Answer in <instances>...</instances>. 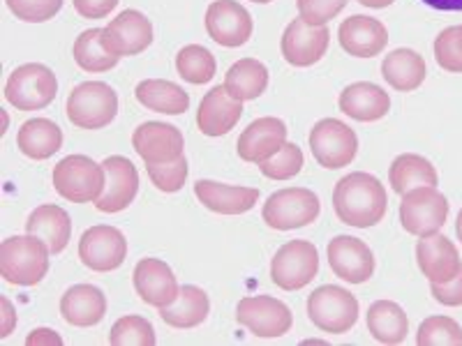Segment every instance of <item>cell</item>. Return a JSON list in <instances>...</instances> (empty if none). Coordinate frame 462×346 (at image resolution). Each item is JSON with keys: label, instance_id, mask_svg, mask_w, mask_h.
<instances>
[{"label": "cell", "instance_id": "obj_1", "mask_svg": "<svg viewBox=\"0 0 462 346\" xmlns=\"http://www.w3.org/2000/svg\"><path fill=\"white\" fill-rule=\"evenodd\" d=\"M386 187L377 176L365 171H354L345 178L337 180L333 189V208L342 224L356 226V229H370L379 224L386 215Z\"/></svg>", "mask_w": 462, "mask_h": 346}, {"label": "cell", "instance_id": "obj_2", "mask_svg": "<svg viewBox=\"0 0 462 346\" xmlns=\"http://www.w3.org/2000/svg\"><path fill=\"white\" fill-rule=\"evenodd\" d=\"M47 242L37 236H12L0 245V275L7 284L35 287L49 273Z\"/></svg>", "mask_w": 462, "mask_h": 346}, {"label": "cell", "instance_id": "obj_3", "mask_svg": "<svg viewBox=\"0 0 462 346\" xmlns=\"http://www.w3.org/2000/svg\"><path fill=\"white\" fill-rule=\"evenodd\" d=\"M53 187L72 204H95L105 195L106 171L86 155H69L53 168Z\"/></svg>", "mask_w": 462, "mask_h": 346}, {"label": "cell", "instance_id": "obj_4", "mask_svg": "<svg viewBox=\"0 0 462 346\" xmlns=\"http://www.w3.org/2000/svg\"><path fill=\"white\" fill-rule=\"evenodd\" d=\"M118 114V95L105 81L79 84L68 97V118L79 130H102Z\"/></svg>", "mask_w": 462, "mask_h": 346}, {"label": "cell", "instance_id": "obj_5", "mask_svg": "<svg viewBox=\"0 0 462 346\" xmlns=\"http://www.w3.org/2000/svg\"><path fill=\"white\" fill-rule=\"evenodd\" d=\"M308 316L319 331L342 335L358 321V300L346 288L324 284L308 298Z\"/></svg>", "mask_w": 462, "mask_h": 346}, {"label": "cell", "instance_id": "obj_6", "mask_svg": "<svg viewBox=\"0 0 462 346\" xmlns=\"http://www.w3.org/2000/svg\"><path fill=\"white\" fill-rule=\"evenodd\" d=\"M319 213L321 204L312 189L287 187L268 196L262 217L271 229L291 231L312 224L319 217Z\"/></svg>", "mask_w": 462, "mask_h": 346}, {"label": "cell", "instance_id": "obj_7", "mask_svg": "<svg viewBox=\"0 0 462 346\" xmlns=\"http://www.w3.org/2000/svg\"><path fill=\"white\" fill-rule=\"evenodd\" d=\"M58 95L56 74L40 63L16 68L5 84V100L19 111H40Z\"/></svg>", "mask_w": 462, "mask_h": 346}, {"label": "cell", "instance_id": "obj_8", "mask_svg": "<svg viewBox=\"0 0 462 346\" xmlns=\"http://www.w3.org/2000/svg\"><path fill=\"white\" fill-rule=\"evenodd\" d=\"M448 201L437 187H416L402 195L400 222L411 236L426 238L439 233L448 220Z\"/></svg>", "mask_w": 462, "mask_h": 346}, {"label": "cell", "instance_id": "obj_9", "mask_svg": "<svg viewBox=\"0 0 462 346\" xmlns=\"http://www.w3.org/2000/svg\"><path fill=\"white\" fill-rule=\"evenodd\" d=\"M319 273V254L308 241H289L275 252L271 261V279L284 291H299L308 287Z\"/></svg>", "mask_w": 462, "mask_h": 346}, {"label": "cell", "instance_id": "obj_10", "mask_svg": "<svg viewBox=\"0 0 462 346\" xmlns=\"http://www.w3.org/2000/svg\"><path fill=\"white\" fill-rule=\"evenodd\" d=\"M310 150L319 167L342 168L352 164L358 152L356 132L336 118H324L310 132Z\"/></svg>", "mask_w": 462, "mask_h": 346}, {"label": "cell", "instance_id": "obj_11", "mask_svg": "<svg viewBox=\"0 0 462 346\" xmlns=\"http://www.w3.org/2000/svg\"><path fill=\"white\" fill-rule=\"evenodd\" d=\"M236 321L257 337H282L291 331L294 316L287 305L271 296H250L236 307Z\"/></svg>", "mask_w": 462, "mask_h": 346}, {"label": "cell", "instance_id": "obj_12", "mask_svg": "<svg viewBox=\"0 0 462 346\" xmlns=\"http://www.w3.org/2000/svg\"><path fill=\"white\" fill-rule=\"evenodd\" d=\"M127 257V241L121 229L106 224L90 226L79 241V259L95 273H111Z\"/></svg>", "mask_w": 462, "mask_h": 346}, {"label": "cell", "instance_id": "obj_13", "mask_svg": "<svg viewBox=\"0 0 462 346\" xmlns=\"http://www.w3.org/2000/svg\"><path fill=\"white\" fill-rule=\"evenodd\" d=\"M253 16L236 0H216L206 10V31L220 47H243L253 35Z\"/></svg>", "mask_w": 462, "mask_h": 346}, {"label": "cell", "instance_id": "obj_14", "mask_svg": "<svg viewBox=\"0 0 462 346\" xmlns=\"http://www.w3.org/2000/svg\"><path fill=\"white\" fill-rule=\"evenodd\" d=\"M132 146L146 164H169L183 158V134L167 123H142L132 134Z\"/></svg>", "mask_w": 462, "mask_h": 346}, {"label": "cell", "instance_id": "obj_15", "mask_svg": "<svg viewBox=\"0 0 462 346\" xmlns=\"http://www.w3.org/2000/svg\"><path fill=\"white\" fill-rule=\"evenodd\" d=\"M331 42V32L326 26H310L303 19H294L282 32V56L294 68H310L324 58Z\"/></svg>", "mask_w": 462, "mask_h": 346}, {"label": "cell", "instance_id": "obj_16", "mask_svg": "<svg viewBox=\"0 0 462 346\" xmlns=\"http://www.w3.org/2000/svg\"><path fill=\"white\" fill-rule=\"evenodd\" d=\"M105 47L116 56H139L152 42V23L139 10H125L102 28Z\"/></svg>", "mask_w": 462, "mask_h": 346}, {"label": "cell", "instance_id": "obj_17", "mask_svg": "<svg viewBox=\"0 0 462 346\" xmlns=\"http://www.w3.org/2000/svg\"><path fill=\"white\" fill-rule=\"evenodd\" d=\"M328 263L333 273L349 284L368 282L374 273L373 250L354 236H336L328 242Z\"/></svg>", "mask_w": 462, "mask_h": 346}, {"label": "cell", "instance_id": "obj_18", "mask_svg": "<svg viewBox=\"0 0 462 346\" xmlns=\"http://www.w3.org/2000/svg\"><path fill=\"white\" fill-rule=\"evenodd\" d=\"M106 171L105 195L95 201V208L100 213H121L132 201L137 199L139 173L137 167L123 155H111L102 162Z\"/></svg>", "mask_w": 462, "mask_h": 346}, {"label": "cell", "instance_id": "obj_19", "mask_svg": "<svg viewBox=\"0 0 462 346\" xmlns=\"http://www.w3.org/2000/svg\"><path fill=\"white\" fill-rule=\"evenodd\" d=\"M287 143V125L275 115L257 118L238 137V158L243 162L262 164Z\"/></svg>", "mask_w": 462, "mask_h": 346}, {"label": "cell", "instance_id": "obj_20", "mask_svg": "<svg viewBox=\"0 0 462 346\" xmlns=\"http://www.w3.org/2000/svg\"><path fill=\"white\" fill-rule=\"evenodd\" d=\"M132 282H134L139 298L146 305L158 307V310H162V307H167V305L179 298L180 288L179 282H176V275L160 259H142L134 268Z\"/></svg>", "mask_w": 462, "mask_h": 346}, {"label": "cell", "instance_id": "obj_21", "mask_svg": "<svg viewBox=\"0 0 462 346\" xmlns=\"http://www.w3.org/2000/svg\"><path fill=\"white\" fill-rule=\"evenodd\" d=\"M243 115V102L231 97L225 86H216L204 95L199 111H197V125L206 137H225L238 125Z\"/></svg>", "mask_w": 462, "mask_h": 346}, {"label": "cell", "instance_id": "obj_22", "mask_svg": "<svg viewBox=\"0 0 462 346\" xmlns=\"http://www.w3.org/2000/svg\"><path fill=\"white\" fill-rule=\"evenodd\" d=\"M416 261H419L420 273L430 279V284L451 282L462 268L457 247L441 233L420 238L416 245Z\"/></svg>", "mask_w": 462, "mask_h": 346}, {"label": "cell", "instance_id": "obj_23", "mask_svg": "<svg viewBox=\"0 0 462 346\" xmlns=\"http://www.w3.org/2000/svg\"><path fill=\"white\" fill-rule=\"evenodd\" d=\"M337 40L349 56L374 58L389 44V31L379 19L356 14L342 22Z\"/></svg>", "mask_w": 462, "mask_h": 346}, {"label": "cell", "instance_id": "obj_24", "mask_svg": "<svg viewBox=\"0 0 462 346\" xmlns=\"http://www.w3.org/2000/svg\"><path fill=\"white\" fill-rule=\"evenodd\" d=\"M195 195L206 208L217 215H241L253 210L259 201V189L222 185L216 180H197Z\"/></svg>", "mask_w": 462, "mask_h": 346}, {"label": "cell", "instance_id": "obj_25", "mask_svg": "<svg viewBox=\"0 0 462 346\" xmlns=\"http://www.w3.org/2000/svg\"><path fill=\"white\" fill-rule=\"evenodd\" d=\"M60 314L74 328L97 325L106 314V296L93 284H74L60 298Z\"/></svg>", "mask_w": 462, "mask_h": 346}, {"label": "cell", "instance_id": "obj_26", "mask_svg": "<svg viewBox=\"0 0 462 346\" xmlns=\"http://www.w3.org/2000/svg\"><path fill=\"white\" fill-rule=\"evenodd\" d=\"M340 111L358 123L382 121L391 111V97L386 90L370 81H358V84L346 86L340 93Z\"/></svg>", "mask_w": 462, "mask_h": 346}, {"label": "cell", "instance_id": "obj_27", "mask_svg": "<svg viewBox=\"0 0 462 346\" xmlns=\"http://www.w3.org/2000/svg\"><path fill=\"white\" fill-rule=\"evenodd\" d=\"M26 233L42 238L51 254H60L72 238V220H69L68 210H63L60 205H40L28 215Z\"/></svg>", "mask_w": 462, "mask_h": 346}, {"label": "cell", "instance_id": "obj_28", "mask_svg": "<svg viewBox=\"0 0 462 346\" xmlns=\"http://www.w3.org/2000/svg\"><path fill=\"white\" fill-rule=\"evenodd\" d=\"M382 77L391 88L400 93H411L426 81L428 65L414 49H395L383 58Z\"/></svg>", "mask_w": 462, "mask_h": 346}, {"label": "cell", "instance_id": "obj_29", "mask_svg": "<svg viewBox=\"0 0 462 346\" xmlns=\"http://www.w3.org/2000/svg\"><path fill=\"white\" fill-rule=\"evenodd\" d=\"M16 146L31 159H49L63 148V130L49 118H32L19 127Z\"/></svg>", "mask_w": 462, "mask_h": 346}, {"label": "cell", "instance_id": "obj_30", "mask_svg": "<svg viewBox=\"0 0 462 346\" xmlns=\"http://www.w3.org/2000/svg\"><path fill=\"white\" fill-rule=\"evenodd\" d=\"M208 312L210 300L204 288L185 284V287H180L179 298L173 300L171 305H167V307H162L160 316L171 328H183V331H188V328H197V325L204 323Z\"/></svg>", "mask_w": 462, "mask_h": 346}, {"label": "cell", "instance_id": "obj_31", "mask_svg": "<svg viewBox=\"0 0 462 346\" xmlns=\"http://www.w3.org/2000/svg\"><path fill=\"white\" fill-rule=\"evenodd\" d=\"M389 180L393 192L407 195L410 189L416 187H437V168L432 167L430 159L414 152H404L393 159L389 168Z\"/></svg>", "mask_w": 462, "mask_h": 346}, {"label": "cell", "instance_id": "obj_32", "mask_svg": "<svg viewBox=\"0 0 462 346\" xmlns=\"http://www.w3.org/2000/svg\"><path fill=\"white\" fill-rule=\"evenodd\" d=\"M134 97L142 106L158 114L180 115L189 109V95L179 84L164 79H146L134 88Z\"/></svg>", "mask_w": 462, "mask_h": 346}, {"label": "cell", "instance_id": "obj_33", "mask_svg": "<svg viewBox=\"0 0 462 346\" xmlns=\"http://www.w3.org/2000/svg\"><path fill=\"white\" fill-rule=\"evenodd\" d=\"M225 88L241 102L257 100L268 88V68L254 58H243L226 69Z\"/></svg>", "mask_w": 462, "mask_h": 346}, {"label": "cell", "instance_id": "obj_34", "mask_svg": "<svg viewBox=\"0 0 462 346\" xmlns=\"http://www.w3.org/2000/svg\"><path fill=\"white\" fill-rule=\"evenodd\" d=\"M368 331L382 344H402L410 331V319L393 300H377L368 310Z\"/></svg>", "mask_w": 462, "mask_h": 346}, {"label": "cell", "instance_id": "obj_35", "mask_svg": "<svg viewBox=\"0 0 462 346\" xmlns=\"http://www.w3.org/2000/svg\"><path fill=\"white\" fill-rule=\"evenodd\" d=\"M74 60L79 65L84 72H109L118 65L121 56L111 53L109 49L105 47V40H102V28H88V31L81 32L74 42Z\"/></svg>", "mask_w": 462, "mask_h": 346}, {"label": "cell", "instance_id": "obj_36", "mask_svg": "<svg viewBox=\"0 0 462 346\" xmlns=\"http://www.w3.org/2000/svg\"><path fill=\"white\" fill-rule=\"evenodd\" d=\"M176 69H179L180 79H185L188 84H208L213 77H216V58L201 44H188L179 51L176 56Z\"/></svg>", "mask_w": 462, "mask_h": 346}, {"label": "cell", "instance_id": "obj_37", "mask_svg": "<svg viewBox=\"0 0 462 346\" xmlns=\"http://www.w3.org/2000/svg\"><path fill=\"white\" fill-rule=\"evenodd\" d=\"M155 341V328L143 316H123L111 325L109 344L114 346H152Z\"/></svg>", "mask_w": 462, "mask_h": 346}, {"label": "cell", "instance_id": "obj_38", "mask_svg": "<svg viewBox=\"0 0 462 346\" xmlns=\"http://www.w3.org/2000/svg\"><path fill=\"white\" fill-rule=\"evenodd\" d=\"M419 346H462V328L451 316H428L416 332Z\"/></svg>", "mask_w": 462, "mask_h": 346}, {"label": "cell", "instance_id": "obj_39", "mask_svg": "<svg viewBox=\"0 0 462 346\" xmlns=\"http://www.w3.org/2000/svg\"><path fill=\"white\" fill-rule=\"evenodd\" d=\"M303 150H300L296 143L287 141L278 152H275L273 158L259 164V168H262L263 176L271 180H289L303 171Z\"/></svg>", "mask_w": 462, "mask_h": 346}, {"label": "cell", "instance_id": "obj_40", "mask_svg": "<svg viewBox=\"0 0 462 346\" xmlns=\"http://www.w3.org/2000/svg\"><path fill=\"white\" fill-rule=\"evenodd\" d=\"M437 65L447 72H462V26H451L441 31L435 40Z\"/></svg>", "mask_w": 462, "mask_h": 346}, {"label": "cell", "instance_id": "obj_41", "mask_svg": "<svg viewBox=\"0 0 462 346\" xmlns=\"http://www.w3.org/2000/svg\"><path fill=\"white\" fill-rule=\"evenodd\" d=\"M148 178L152 180V185L160 189V192H167V195H173L183 189L185 178H188V159L185 155L176 162L169 164H146Z\"/></svg>", "mask_w": 462, "mask_h": 346}, {"label": "cell", "instance_id": "obj_42", "mask_svg": "<svg viewBox=\"0 0 462 346\" xmlns=\"http://www.w3.org/2000/svg\"><path fill=\"white\" fill-rule=\"evenodd\" d=\"M12 14L26 23H42L53 19L63 7V0H5Z\"/></svg>", "mask_w": 462, "mask_h": 346}, {"label": "cell", "instance_id": "obj_43", "mask_svg": "<svg viewBox=\"0 0 462 346\" xmlns=\"http://www.w3.org/2000/svg\"><path fill=\"white\" fill-rule=\"evenodd\" d=\"M349 0H299V16L310 26H326L336 19Z\"/></svg>", "mask_w": 462, "mask_h": 346}, {"label": "cell", "instance_id": "obj_44", "mask_svg": "<svg viewBox=\"0 0 462 346\" xmlns=\"http://www.w3.org/2000/svg\"><path fill=\"white\" fill-rule=\"evenodd\" d=\"M430 294L439 305H447V307H460L462 305V268H460V273H457L451 282L430 284Z\"/></svg>", "mask_w": 462, "mask_h": 346}, {"label": "cell", "instance_id": "obj_45", "mask_svg": "<svg viewBox=\"0 0 462 346\" xmlns=\"http://www.w3.org/2000/svg\"><path fill=\"white\" fill-rule=\"evenodd\" d=\"M74 10L79 12L84 19H105L116 10L118 0H72Z\"/></svg>", "mask_w": 462, "mask_h": 346}, {"label": "cell", "instance_id": "obj_46", "mask_svg": "<svg viewBox=\"0 0 462 346\" xmlns=\"http://www.w3.org/2000/svg\"><path fill=\"white\" fill-rule=\"evenodd\" d=\"M26 344L28 346H60L63 344V340H60V335L53 331H49V328H37V331H32L31 335L26 337Z\"/></svg>", "mask_w": 462, "mask_h": 346}, {"label": "cell", "instance_id": "obj_47", "mask_svg": "<svg viewBox=\"0 0 462 346\" xmlns=\"http://www.w3.org/2000/svg\"><path fill=\"white\" fill-rule=\"evenodd\" d=\"M426 5L444 12H462V0H423Z\"/></svg>", "mask_w": 462, "mask_h": 346}, {"label": "cell", "instance_id": "obj_48", "mask_svg": "<svg viewBox=\"0 0 462 346\" xmlns=\"http://www.w3.org/2000/svg\"><path fill=\"white\" fill-rule=\"evenodd\" d=\"M3 310H5V325H3V332L0 337H7L12 332V325H14V307L7 298H3Z\"/></svg>", "mask_w": 462, "mask_h": 346}, {"label": "cell", "instance_id": "obj_49", "mask_svg": "<svg viewBox=\"0 0 462 346\" xmlns=\"http://www.w3.org/2000/svg\"><path fill=\"white\" fill-rule=\"evenodd\" d=\"M358 3L365 7H373V10H383V7L393 5L395 0H358Z\"/></svg>", "mask_w": 462, "mask_h": 346}, {"label": "cell", "instance_id": "obj_50", "mask_svg": "<svg viewBox=\"0 0 462 346\" xmlns=\"http://www.w3.org/2000/svg\"><path fill=\"white\" fill-rule=\"evenodd\" d=\"M456 233H457V238H460V241H462V210H460V213H457V220H456Z\"/></svg>", "mask_w": 462, "mask_h": 346}, {"label": "cell", "instance_id": "obj_51", "mask_svg": "<svg viewBox=\"0 0 462 346\" xmlns=\"http://www.w3.org/2000/svg\"><path fill=\"white\" fill-rule=\"evenodd\" d=\"M253 3H259V5H266V3H271V0H253Z\"/></svg>", "mask_w": 462, "mask_h": 346}]
</instances>
